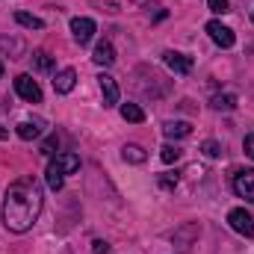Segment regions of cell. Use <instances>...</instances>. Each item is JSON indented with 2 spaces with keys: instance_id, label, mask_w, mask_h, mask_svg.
<instances>
[{
  "instance_id": "cell-1",
  "label": "cell",
  "mask_w": 254,
  "mask_h": 254,
  "mask_svg": "<svg viewBox=\"0 0 254 254\" xmlns=\"http://www.w3.org/2000/svg\"><path fill=\"white\" fill-rule=\"evenodd\" d=\"M42 187L33 181V178H21L15 181L9 190H6V201H3V225L12 231V234H27L39 213H42Z\"/></svg>"
},
{
  "instance_id": "cell-2",
  "label": "cell",
  "mask_w": 254,
  "mask_h": 254,
  "mask_svg": "<svg viewBox=\"0 0 254 254\" xmlns=\"http://www.w3.org/2000/svg\"><path fill=\"white\" fill-rule=\"evenodd\" d=\"M228 225L237 231V234H243V237H254V216L246 210V207H234L231 213H228Z\"/></svg>"
},
{
  "instance_id": "cell-3",
  "label": "cell",
  "mask_w": 254,
  "mask_h": 254,
  "mask_svg": "<svg viewBox=\"0 0 254 254\" xmlns=\"http://www.w3.org/2000/svg\"><path fill=\"white\" fill-rule=\"evenodd\" d=\"M15 92H18V98H24L27 104H42V89H39V83H36L30 74H18V77H15Z\"/></svg>"
},
{
  "instance_id": "cell-4",
  "label": "cell",
  "mask_w": 254,
  "mask_h": 254,
  "mask_svg": "<svg viewBox=\"0 0 254 254\" xmlns=\"http://www.w3.org/2000/svg\"><path fill=\"white\" fill-rule=\"evenodd\" d=\"M207 33H210V39H213L219 48H234V42H237L234 30L225 27L222 21H207Z\"/></svg>"
},
{
  "instance_id": "cell-5",
  "label": "cell",
  "mask_w": 254,
  "mask_h": 254,
  "mask_svg": "<svg viewBox=\"0 0 254 254\" xmlns=\"http://www.w3.org/2000/svg\"><path fill=\"white\" fill-rule=\"evenodd\" d=\"M234 192L240 198H246L249 204H254V169H246V172L234 175Z\"/></svg>"
},
{
  "instance_id": "cell-6",
  "label": "cell",
  "mask_w": 254,
  "mask_h": 254,
  "mask_svg": "<svg viewBox=\"0 0 254 254\" xmlns=\"http://www.w3.org/2000/svg\"><path fill=\"white\" fill-rule=\"evenodd\" d=\"M71 36L77 45H89L95 36V21L92 18H71Z\"/></svg>"
},
{
  "instance_id": "cell-7",
  "label": "cell",
  "mask_w": 254,
  "mask_h": 254,
  "mask_svg": "<svg viewBox=\"0 0 254 254\" xmlns=\"http://www.w3.org/2000/svg\"><path fill=\"white\" fill-rule=\"evenodd\" d=\"M98 86H101V95H104V107H116L119 104V83L110 74H101Z\"/></svg>"
},
{
  "instance_id": "cell-8",
  "label": "cell",
  "mask_w": 254,
  "mask_h": 254,
  "mask_svg": "<svg viewBox=\"0 0 254 254\" xmlns=\"http://www.w3.org/2000/svg\"><path fill=\"white\" fill-rule=\"evenodd\" d=\"M163 63L169 65L175 74H190L192 71V60L184 57V54H178V51H166V54H163Z\"/></svg>"
},
{
  "instance_id": "cell-9",
  "label": "cell",
  "mask_w": 254,
  "mask_h": 254,
  "mask_svg": "<svg viewBox=\"0 0 254 254\" xmlns=\"http://www.w3.org/2000/svg\"><path fill=\"white\" fill-rule=\"evenodd\" d=\"M74 83H77V71H74V68H63V71H57V77H54V89H57L60 95H68V92L74 89Z\"/></svg>"
},
{
  "instance_id": "cell-10",
  "label": "cell",
  "mask_w": 254,
  "mask_h": 254,
  "mask_svg": "<svg viewBox=\"0 0 254 254\" xmlns=\"http://www.w3.org/2000/svg\"><path fill=\"white\" fill-rule=\"evenodd\" d=\"M92 60H95L98 65H113V63H116V48H113L110 42H98V45H95Z\"/></svg>"
},
{
  "instance_id": "cell-11",
  "label": "cell",
  "mask_w": 254,
  "mask_h": 254,
  "mask_svg": "<svg viewBox=\"0 0 254 254\" xmlns=\"http://www.w3.org/2000/svg\"><path fill=\"white\" fill-rule=\"evenodd\" d=\"M57 169L63 172V175H74L77 169H80V157L77 154H57Z\"/></svg>"
},
{
  "instance_id": "cell-12",
  "label": "cell",
  "mask_w": 254,
  "mask_h": 254,
  "mask_svg": "<svg viewBox=\"0 0 254 254\" xmlns=\"http://www.w3.org/2000/svg\"><path fill=\"white\" fill-rule=\"evenodd\" d=\"M163 133H166L169 139H184V136H190L192 133V125L190 122H166Z\"/></svg>"
},
{
  "instance_id": "cell-13",
  "label": "cell",
  "mask_w": 254,
  "mask_h": 254,
  "mask_svg": "<svg viewBox=\"0 0 254 254\" xmlns=\"http://www.w3.org/2000/svg\"><path fill=\"white\" fill-rule=\"evenodd\" d=\"M45 181H48V187H51L54 192H60V190H63V184H65V175L60 172V169H57V163H54V160L48 163V172H45Z\"/></svg>"
},
{
  "instance_id": "cell-14",
  "label": "cell",
  "mask_w": 254,
  "mask_h": 254,
  "mask_svg": "<svg viewBox=\"0 0 254 254\" xmlns=\"http://www.w3.org/2000/svg\"><path fill=\"white\" fill-rule=\"evenodd\" d=\"M122 119L130 122V125H142L145 122V113H142L139 104H122Z\"/></svg>"
},
{
  "instance_id": "cell-15",
  "label": "cell",
  "mask_w": 254,
  "mask_h": 254,
  "mask_svg": "<svg viewBox=\"0 0 254 254\" xmlns=\"http://www.w3.org/2000/svg\"><path fill=\"white\" fill-rule=\"evenodd\" d=\"M15 21H18L21 27H27V30H42V27H45V21L36 18V15H30V12H15Z\"/></svg>"
},
{
  "instance_id": "cell-16",
  "label": "cell",
  "mask_w": 254,
  "mask_h": 254,
  "mask_svg": "<svg viewBox=\"0 0 254 254\" xmlns=\"http://www.w3.org/2000/svg\"><path fill=\"white\" fill-rule=\"evenodd\" d=\"M122 157H125L127 163H133V166L145 163V151H142L139 145H125V148H122Z\"/></svg>"
},
{
  "instance_id": "cell-17",
  "label": "cell",
  "mask_w": 254,
  "mask_h": 254,
  "mask_svg": "<svg viewBox=\"0 0 254 254\" xmlns=\"http://www.w3.org/2000/svg\"><path fill=\"white\" fill-rule=\"evenodd\" d=\"M33 65H36V71L48 74V71H54V57L45 54V51H39V54H33Z\"/></svg>"
},
{
  "instance_id": "cell-18",
  "label": "cell",
  "mask_w": 254,
  "mask_h": 254,
  "mask_svg": "<svg viewBox=\"0 0 254 254\" xmlns=\"http://www.w3.org/2000/svg\"><path fill=\"white\" fill-rule=\"evenodd\" d=\"M181 154H184V151H181V148H175V145H163V148H160V160H163L166 166L178 163V160H181Z\"/></svg>"
},
{
  "instance_id": "cell-19",
  "label": "cell",
  "mask_w": 254,
  "mask_h": 254,
  "mask_svg": "<svg viewBox=\"0 0 254 254\" xmlns=\"http://www.w3.org/2000/svg\"><path fill=\"white\" fill-rule=\"evenodd\" d=\"M39 133H42V127L36 125V122H21V125H18V136H21V139H27V142H30V139H36Z\"/></svg>"
},
{
  "instance_id": "cell-20",
  "label": "cell",
  "mask_w": 254,
  "mask_h": 254,
  "mask_svg": "<svg viewBox=\"0 0 254 254\" xmlns=\"http://www.w3.org/2000/svg\"><path fill=\"white\" fill-rule=\"evenodd\" d=\"M213 107H216V110L231 113V110L237 107V95H216V98H213Z\"/></svg>"
},
{
  "instance_id": "cell-21",
  "label": "cell",
  "mask_w": 254,
  "mask_h": 254,
  "mask_svg": "<svg viewBox=\"0 0 254 254\" xmlns=\"http://www.w3.org/2000/svg\"><path fill=\"white\" fill-rule=\"evenodd\" d=\"M207 6H210L216 15H225V12H231V0H207Z\"/></svg>"
},
{
  "instance_id": "cell-22",
  "label": "cell",
  "mask_w": 254,
  "mask_h": 254,
  "mask_svg": "<svg viewBox=\"0 0 254 254\" xmlns=\"http://www.w3.org/2000/svg\"><path fill=\"white\" fill-rule=\"evenodd\" d=\"M54 148H60V139H57V136H48V139L42 142V148H39V151L48 157V154H54Z\"/></svg>"
},
{
  "instance_id": "cell-23",
  "label": "cell",
  "mask_w": 254,
  "mask_h": 254,
  "mask_svg": "<svg viewBox=\"0 0 254 254\" xmlns=\"http://www.w3.org/2000/svg\"><path fill=\"white\" fill-rule=\"evenodd\" d=\"M201 151H204L207 157H219V151H222V148H219V142H213V139H207V142L201 145Z\"/></svg>"
},
{
  "instance_id": "cell-24",
  "label": "cell",
  "mask_w": 254,
  "mask_h": 254,
  "mask_svg": "<svg viewBox=\"0 0 254 254\" xmlns=\"http://www.w3.org/2000/svg\"><path fill=\"white\" fill-rule=\"evenodd\" d=\"M160 187L163 190H175L178 187V175H160Z\"/></svg>"
},
{
  "instance_id": "cell-25",
  "label": "cell",
  "mask_w": 254,
  "mask_h": 254,
  "mask_svg": "<svg viewBox=\"0 0 254 254\" xmlns=\"http://www.w3.org/2000/svg\"><path fill=\"white\" fill-rule=\"evenodd\" d=\"M92 252L95 254H113V246L104 243V240H95V243H92Z\"/></svg>"
},
{
  "instance_id": "cell-26",
  "label": "cell",
  "mask_w": 254,
  "mask_h": 254,
  "mask_svg": "<svg viewBox=\"0 0 254 254\" xmlns=\"http://www.w3.org/2000/svg\"><path fill=\"white\" fill-rule=\"evenodd\" d=\"M243 148H246V157H252V160H254V133H249V136H246Z\"/></svg>"
},
{
  "instance_id": "cell-27",
  "label": "cell",
  "mask_w": 254,
  "mask_h": 254,
  "mask_svg": "<svg viewBox=\"0 0 254 254\" xmlns=\"http://www.w3.org/2000/svg\"><path fill=\"white\" fill-rule=\"evenodd\" d=\"M6 136H9V130H6V127L0 125V139H6Z\"/></svg>"
},
{
  "instance_id": "cell-28",
  "label": "cell",
  "mask_w": 254,
  "mask_h": 254,
  "mask_svg": "<svg viewBox=\"0 0 254 254\" xmlns=\"http://www.w3.org/2000/svg\"><path fill=\"white\" fill-rule=\"evenodd\" d=\"M0 77H3V63H0Z\"/></svg>"
}]
</instances>
